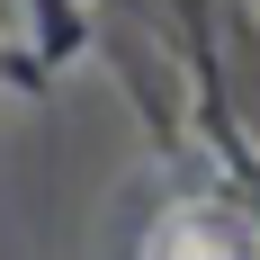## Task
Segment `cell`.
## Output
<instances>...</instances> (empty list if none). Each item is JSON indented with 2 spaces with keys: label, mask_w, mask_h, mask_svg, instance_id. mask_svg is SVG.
Returning a JSON list of instances; mask_svg holds the SVG:
<instances>
[{
  "label": "cell",
  "mask_w": 260,
  "mask_h": 260,
  "mask_svg": "<svg viewBox=\"0 0 260 260\" xmlns=\"http://www.w3.org/2000/svg\"><path fill=\"white\" fill-rule=\"evenodd\" d=\"M144 260H260V242L224 207H171L153 224V242H144Z\"/></svg>",
  "instance_id": "cell-1"
}]
</instances>
